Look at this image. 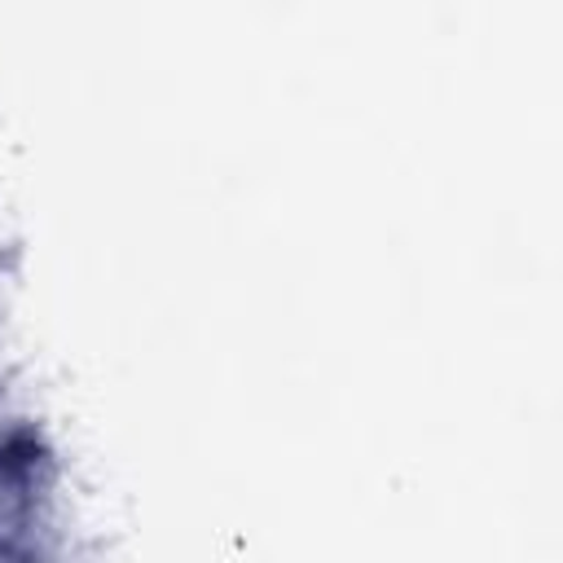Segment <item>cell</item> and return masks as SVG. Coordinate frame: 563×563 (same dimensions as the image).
I'll return each mask as SVG.
<instances>
[{
	"label": "cell",
	"mask_w": 563,
	"mask_h": 563,
	"mask_svg": "<svg viewBox=\"0 0 563 563\" xmlns=\"http://www.w3.org/2000/svg\"><path fill=\"white\" fill-rule=\"evenodd\" d=\"M53 466L35 431L0 427V563H40Z\"/></svg>",
	"instance_id": "1"
}]
</instances>
